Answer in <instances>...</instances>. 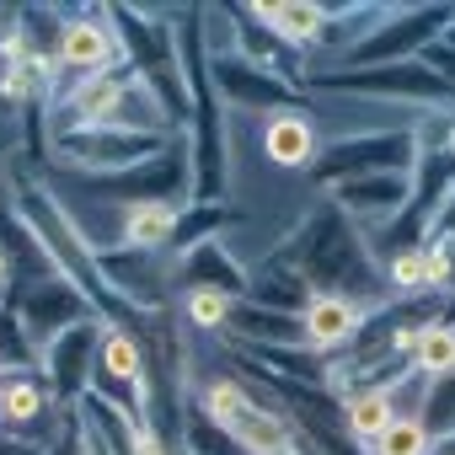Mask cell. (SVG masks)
Instances as JSON below:
<instances>
[{"label":"cell","instance_id":"cell-4","mask_svg":"<svg viewBox=\"0 0 455 455\" xmlns=\"http://www.w3.org/2000/svg\"><path fill=\"white\" fill-rule=\"evenodd\" d=\"M348 428H354L359 439H380V434L391 428V396H386V391H359V396L348 402Z\"/></svg>","mask_w":455,"mask_h":455},{"label":"cell","instance_id":"cell-13","mask_svg":"<svg viewBox=\"0 0 455 455\" xmlns=\"http://www.w3.org/2000/svg\"><path fill=\"white\" fill-rule=\"evenodd\" d=\"M423 279H428V258L402 252V258H396V284H423Z\"/></svg>","mask_w":455,"mask_h":455},{"label":"cell","instance_id":"cell-9","mask_svg":"<svg viewBox=\"0 0 455 455\" xmlns=\"http://www.w3.org/2000/svg\"><path fill=\"white\" fill-rule=\"evenodd\" d=\"M129 236L134 242H166L172 236V209L166 204H140L129 214Z\"/></svg>","mask_w":455,"mask_h":455},{"label":"cell","instance_id":"cell-11","mask_svg":"<svg viewBox=\"0 0 455 455\" xmlns=\"http://www.w3.org/2000/svg\"><path fill=\"white\" fill-rule=\"evenodd\" d=\"M102 370H113V375H124V380L140 370V359H134V343H129L124 332H113V338L102 343Z\"/></svg>","mask_w":455,"mask_h":455},{"label":"cell","instance_id":"cell-7","mask_svg":"<svg viewBox=\"0 0 455 455\" xmlns=\"http://www.w3.org/2000/svg\"><path fill=\"white\" fill-rule=\"evenodd\" d=\"M418 364H423L428 375H444V370H455V332H450V327H434V332H423V338H418Z\"/></svg>","mask_w":455,"mask_h":455},{"label":"cell","instance_id":"cell-1","mask_svg":"<svg viewBox=\"0 0 455 455\" xmlns=\"http://www.w3.org/2000/svg\"><path fill=\"white\" fill-rule=\"evenodd\" d=\"M209 412L231 428L247 450H263V455H279L284 444H290V434H284V423L274 418V412H263V407H252L236 386H214L209 391Z\"/></svg>","mask_w":455,"mask_h":455},{"label":"cell","instance_id":"cell-6","mask_svg":"<svg viewBox=\"0 0 455 455\" xmlns=\"http://www.w3.org/2000/svg\"><path fill=\"white\" fill-rule=\"evenodd\" d=\"M258 17H268L284 38H311L316 28H322V12L316 6H252Z\"/></svg>","mask_w":455,"mask_h":455},{"label":"cell","instance_id":"cell-8","mask_svg":"<svg viewBox=\"0 0 455 455\" xmlns=\"http://www.w3.org/2000/svg\"><path fill=\"white\" fill-rule=\"evenodd\" d=\"M38 407H44V391H38L33 380H12V386H0V412H6L12 423L38 418Z\"/></svg>","mask_w":455,"mask_h":455},{"label":"cell","instance_id":"cell-10","mask_svg":"<svg viewBox=\"0 0 455 455\" xmlns=\"http://www.w3.org/2000/svg\"><path fill=\"white\" fill-rule=\"evenodd\" d=\"M375 450H380V455H423V450H428V434H423L418 423H391V428L375 439Z\"/></svg>","mask_w":455,"mask_h":455},{"label":"cell","instance_id":"cell-2","mask_svg":"<svg viewBox=\"0 0 455 455\" xmlns=\"http://www.w3.org/2000/svg\"><path fill=\"white\" fill-rule=\"evenodd\" d=\"M60 54H65V65H102L108 54H113V44H108V33L97 28V22H70L65 28V38H60Z\"/></svg>","mask_w":455,"mask_h":455},{"label":"cell","instance_id":"cell-5","mask_svg":"<svg viewBox=\"0 0 455 455\" xmlns=\"http://www.w3.org/2000/svg\"><path fill=\"white\" fill-rule=\"evenodd\" d=\"M268 156L284 161V166L306 161V156H311V129H306L300 118H274V129H268Z\"/></svg>","mask_w":455,"mask_h":455},{"label":"cell","instance_id":"cell-14","mask_svg":"<svg viewBox=\"0 0 455 455\" xmlns=\"http://www.w3.org/2000/svg\"><path fill=\"white\" fill-rule=\"evenodd\" d=\"M0 279H6V258H0Z\"/></svg>","mask_w":455,"mask_h":455},{"label":"cell","instance_id":"cell-3","mask_svg":"<svg viewBox=\"0 0 455 455\" xmlns=\"http://www.w3.org/2000/svg\"><path fill=\"white\" fill-rule=\"evenodd\" d=\"M354 306L348 300H338V295H327V300H316L311 311H306V327H311V338L316 343H343L348 332H354Z\"/></svg>","mask_w":455,"mask_h":455},{"label":"cell","instance_id":"cell-12","mask_svg":"<svg viewBox=\"0 0 455 455\" xmlns=\"http://www.w3.org/2000/svg\"><path fill=\"white\" fill-rule=\"evenodd\" d=\"M188 311H193V322H198V327L225 322V300H220L214 290H193V295H188Z\"/></svg>","mask_w":455,"mask_h":455}]
</instances>
